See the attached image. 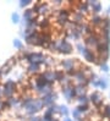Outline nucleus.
<instances>
[{
	"mask_svg": "<svg viewBox=\"0 0 110 121\" xmlns=\"http://www.w3.org/2000/svg\"><path fill=\"white\" fill-rule=\"evenodd\" d=\"M32 10H33L34 13H38L40 17H47L49 13H51V11H53L48 3H42V1L34 4Z\"/></svg>",
	"mask_w": 110,
	"mask_h": 121,
	"instance_id": "f257e3e1",
	"label": "nucleus"
},
{
	"mask_svg": "<svg viewBox=\"0 0 110 121\" xmlns=\"http://www.w3.org/2000/svg\"><path fill=\"white\" fill-rule=\"evenodd\" d=\"M56 47H57V52L61 53L64 55H67V54H71L72 53V45L69 43L66 39H56Z\"/></svg>",
	"mask_w": 110,
	"mask_h": 121,
	"instance_id": "f03ea898",
	"label": "nucleus"
},
{
	"mask_svg": "<svg viewBox=\"0 0 110 121\" xmlns=\"http://www.w3.org/2000/svg\"><path fill=\"white\" fill-rule=\"evenodd\" d=\"M42 76L45 78V80L49 82V83H53L56 81V73H55V71L53 70H47V71H44V72L42 73Z\"/></svg>",
	"mask_w": 110,
	"mask_h": 121,
	"instance_id": "7ed1b4c3",
	"label": "nucleus"
},
{
	"mask_svg": "<svg viewBox=\"0 0 110 121\" xmlns=\"http://www.w3.org/2000/svg\"><path fill=\"white\" fill-rule=\"evenodd\" d=\"M55 98H56V95L54 94V93H50V94H48V95H44V97H42V102H43V104H44V106H51L54 104V100H55Z\"/></svg>",
	"mask_w": 110,
	"mask_h": 121,
	"instance_id": "20e7f679",
	"label": "nucleus"
},
{
	"mask_svg": "<svg viewBox=\"0 0 110 121\" xmlns=\"http://www.w3.org/2000/svg\"><path fill=\"white\" fill-rule=\"evenodd\" d=\"M40 69H42V65L40 64H35V62H31L27 66V71L31 75H35V73L40 72Z\"/></svg>",
	"mask_w": 110,
	"mask_h": 121,
	"instance_id": "39448f33",
	"label": "nucleus"
},
{
	"mask_svg": "<svg viewBox=\"0 0 110 121\" xmlns=\"http://www.w3.org/2000/svg\"><path fill=\"white\" fill-rule=\"evenodd\" d=\"M23 18H25L26 22H28V21H31V20L35 18V17H34V12H33V10H32V9H27V10H25V12H23Z\"/></svg>",
	"mask_w": 110,
	"mask_h": 121,
	"instance_id": "423d86ee",
	"label": "nucleus"
},
{
	"mask_svg": "<svg viewBox=\"0 0 110 121\" xmlns=\"http://www.w3.org/2000/svg\"><path fill=\"white\" fill-rule=\"evenodd\" d=\"M12 64H13V60L9 61V62L6 64V65H4L1 69H0V72H1V75H4V73H9V72H10V70L12 69Z\"/></svg>",
	"mask_w": 110,
	"mask_h": 121,
	"instance_id": "0eeeda50",
	"label": "nucleus"
},
{
	"mask_svg": "<svg viewBox=\"0 0 110 121\" xmlns=\"http://www.w3.org/2000/svg\"><path fill=\"white\" fill-rule=\"evenodd\" d=\"M4 87H7V88H11L13 91H16V83H15L13 81H11V80H9V81H6L4 83Z\"/></svg>",
	"mask_w": 110,
	"mask_h": 121,
	"instance_id": "6e6552de",
	"label": "nucleus"
},
{
	"mask_svg": "<svg viewBox=\"0 0 110 121\" xmlns=\"http://www.w3.org/2000/svg\"><path fill=\"white\" fill-rule=\"evenodd\" d=\"M59 112H60L61 115H65V116H67V114H69V110H67V108H66L65 105H59Z\"/></svg>",
	"mask_w": 110,
	"mask_h": 121,
	"instance_id": "1a4fd4ad",
	"label": "nucleus"
},
{
	"mask_svg": "<svg viewBox=\"0 0 110 121\" xmlns=\"http://www.w3.org/2000/svg\"><path fill=\"white\" fill-rule=\"evenodd\" d=\"M72 115H73V117H75V119H78V120H79V119H81V111L76 108L75 110L72 111Z\"/></svg>",
	"mask_w": 110,
	"mask_h": 121,
	"instance_id": "9d476101",
	"label": "nucleus"
},
{
	"mask_svg": "<svg viewBox=\"0 0 110 121\" xmlns=\"http://www.w3.org/2000/svg\"><path fill=\"white\" fill-rule=\"evenodd\" d=\"M11 18H12V22H13V23H17L18 21H20L18 13H12V15H11Z\"/></svg>",
	"mask_w": 110,
	"mask_h": 121,
	"instance_id": "9b49d317",
	"label": "nucleus"
},
{
	"mask_svg": "<svg viewBox=\"0 0 110 121\" xmlns=\"http://www.w3.org/2000/svg\"><path fill=\"white\" fill-rule=\"evenodd\" d=\"M13 47L17 48V49H21V48H22V43H21L18 39H15V40H13Z\"/></svg>",
	"mask_w": 110,
	"mask_h": 121,
	"instance_id": "f8f14e48",
	"label": "nucleus"
},
{
	"mask_svg": "<svg viewBox=\"0 0 110 121\" xmlns=\"http://www.w3.org/2000/svg\"><path fill=\"white\" fill-rule=\"evenodd\" d=\"M29 4H31V0H22V1L20 3V5L22 6V8H25V6H27Z\"/></svg>",
	"mask_w": 110,
	"mask_h": 121,
	"instance_id": "ddd939ff",
	"label": "nucleus"
},
{
	"mask_svg": "<svg viewBox=\"0 0 110 121\" xmlns=\"http://www.w3.org/2000/svg\"><path fill=\"white\" fill-rule=\"evenodd\" d=\"M5 108H6V105H5V102L0 100V111H3V110H4Z\"/></svg>",
	"mask_w": 110,
	"mask_h": 121,
	"instance_id": "4468645a",
	"label": "nucleus"
},
{
	"mask_svg": "<svg viewBox=\"0 0 110 121\" xmlns=\"http://www.w3.org/2000/svg\"><path fill=\"white\" fill-rule=\"evenodd\" d=\"M28 121H40V119L38 116H31L28 119Z\"/></svg>",
	"mask_w": 110,
	"mask_h": 121,
	"instance_id": "2eb2a0df",
	"label": "nucleus"
},
{
	"mask_svg": "<svg viewBox=\"0 0 110 121\" xmlns=\"http://www.w3.org/2000/svg\"><path fill=\"white\" fill-rule=\"evenodd\" d=\"M62 121H71V119H69L67 116H65V117L62 119Z\"/></svg>",
	"mask_w": 110,
	"mask_h": 121,
	"instance_id": "dca6fc26",
	"label": "nucleus"
},
{
	"mask_svg": "<svg viewBox=\"0 0 110 121\" xmlns=\"http://www.w3.org/2000/svg\"><path fill=\"white\" fill-rule=\"evenodd\" d=\"M1 97H3V88L0 87V98H1Z\"/></svg>",
	"mask_w": 110,
	"mask_h": 121,
	"instance_id": "f3484780",
	"label": "nucleus"
},
{
	"mask_svg": "<svg viewBox=\"0 0 110 121\" xmlns=\"http://www.w3.org/2000/svg\"><path fill=\"white\" fill-rule=\"evenodd\" d=\"M1 76H3V75H1V72H0V77H1Z\"/></svg>",
	"mask_w": 110,
	"mask_h": 121,
	"instance_id": "a211bd4d",
	"label": "nucleus"
}]
</instances>
